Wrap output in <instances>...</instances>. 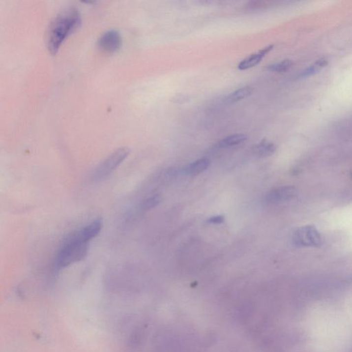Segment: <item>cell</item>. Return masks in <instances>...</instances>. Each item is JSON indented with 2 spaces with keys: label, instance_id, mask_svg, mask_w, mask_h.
Listing matches in <instances>:
<instances>
[{
  "label": "cell",
  "instance_id": "5",
  "mask_svg": "<svg viewBox=\"0 0 352 352\" xmlns=\"http://www.w3.org/2000/svg\"><path fill=\"white\" fill-rule=\"evenodd\" d=\"M122 44V38L118 31L110 30L102 34L98 41L100 50L108 54H112L118 51Z\"/></svg>",
  "mask_w": 352,
  "mask_h": 352
},
{
  "label": "cell",
  "instance_id": "9",
  "mask_svg": "<svg viewBox=\"0 0 352 352\" xmlns=\"http://www.w3.org/2000/svg\"><path fill=\"white\" fill-rule=\"evenodd\" d=\"M253 91H254V89L250 86L239 88L237 90L233 91L230 94L228 95L224 99V101L227 104H234V103H237L241 100L249 97L253 94Z\"/></svg>",
  "mask_w": 352,
  "mask_h": 352
},
{
  "label": "cell",
  "instance_id": "10",
  "mask_svg": "<svg viewBox=\"0 0 352 352\" xmlns=\"http://www.w3.org/2000/svg\"><path fill=\"white\" fill-rule=\"evenodd\" d=\"M210 160L204 158L190 163L184 168V172L189 176H196L203 173L209 167Z\"/></svg>",
  "mask_w": 352,
  "mask_h": 352
},
{
  "label": "cell",
  "instance_id": "14",
  "mask_svg": "<svg viewBox=\"0 0 352 352\" xmlns=\"http://www.w3.org/2000/svg\"><path fill=\"white\" fill-rule=\"evenodd\" d=\"M293 62L290 59H285L279 63H273L267 66V70L275 72H284L287 71L293 66Z\"/></svg>",
  "mask_w": 352,
  "mask_h": 352
},
{
  "label": "cell",
  "instance_id": "17",
  "mask_svg": "<svg viewBox=\"0 0 352 352\" xmlns=\"http://www.w3.org/2000/svg\"><path fill=\"white\" fill-rule=\"evenodd\" d=\"M351 279H352V275L351 276Z\"/></svg>",
  "mask_w": 352,
  "mask_h": 352
},
{
  "label": "cell",
  "instance_id": "7",
  "mask_svg": "<svg viewBox=\"0 0 352 352\" xmlns=\"http://www.w3.org/2000/svg\"><path fill=\"white\" fill-rule=\"evenodd\" d=\"M273 45H269L263 49L260 50L258 53L249 55L238 64V69L239 70H246L256 66L265 58V55L268 54L273 49Z\"/></svg>",
  "mask_w": 352,
  "mask_h": 352
},
{
  "label": "cell",
  "instance_id": "12",
  "mask_svg": "<svg viewBox=\"0 0 352 352\" xmlns=\"http://www.w3.org/2000/svg\"><path fill=\"white\" fill-rule=\"evenodd\" d=\"M247 139V136L244 134H235L227 136L218 143V147L222 148L229 147L237 146L244 143Z\"/></svg>",
  "mask_w": 352,
  "mask_h": 352
},
{
  "label": "cell",
  "instance_id": "4",
  "mask_svg": "<svg viewBox=\"0 0 352 352\" xmlns=\"http://www.w3.org/2000/svg\"><path fill=\"white\" fill-rule=\"evenodd\" d=\"M293 241L297 247H318L322 243L320 234L312 225L298 229L293 235Z\"/></svg>",
  "mask_w": 352,
  "mask_h": 352
},
{
  "label": "cell",
  "instance_id": "8",
  "mask_svg": "<svg viewBox=\"0 0 352 352\" xmlns=\"http://www.w3.org/2000/svg\"><path fill=\"white\" fill-rule=\"evenodd\" d=\"M102 228H103V220L101 218H98L82 228L79 230V232L83 239L89 242L91 239L98 235L102 230Z\"/></svg>",
  "mask_w": 352,
  "mask_h": 352
},
{
  "label": "cell",
  "instance_id": "13",
  "mask_svg": "<svg viewBox=\"0 0 352 352\" xmlns=\"http://www.w3.org/2000/svg\"><path fill=\"white\" fill-rule=\"evenodd\" d=\"M327 60L323 58L319 59L318 61L315 62L314 64L310 65L308 68L305 69V70L302 71L301 73L298 75V77L300 78H305V77H310V76L315 75V74L318 73L322 68L325 67L327 65Z\"/></svg>",
  "mask_w": 352,
  "mask_h": 352
},
{
  "label": "cell",
  "instance_id": "3",
  "mask_svg": "<svg viewBox=\"0 0 352 352\" xmlns=\"http://www.w3.org/2000/svg\"><path fill=\"white\" fill-rule=\"evenodd\" d=\"M129 154V150L127 148L116 150L96 167L91 175V179L96 182L104 180L121 165Z\"/></svg>",
  "mask_w": 352,
  "mask_h": 352
},
{
  "label": "cell",
  "instance_id": "11",
  "mask_svg": "<svg viewBox=\"0 0 352 352\" xmlns=\"http://www.w3.org/2000/svg\"><path fill=\"white\" fill-rule=\"evenodd\" d=\"M276 151V146L274 143L263 141L258 143L253 147V152L258 157H267L272 155Z\"/></svg>",
  "mask_w": 352,
  "mask_h": 352
},
{
  "label": "cell",
  "instance_id": "6",
  "mask_svg": "<svg viewBox=\"0 0 352 352\" xmlns=\"http://www.w3.org/2000/svg\"><path fill=\"white\" fill-rule=\"evenodd\" d=\"M296 194V189L294 186H281L267 193L264 198V201L267 205H277L292 199Z\"/></svg>",
  "mask_w": 352,
  "mask_h": 352
},
{
  "label": "cell",
  "instance_id": "2",
  "mask_svg": "<svg viewBox=\"0 0 352 352\" xmlns=\"http://www.w3.org/2000/svg\"><path fill=\"white\" fill-rule=\"evenodd\" d=\"M89 243L83 239L79 230L69 234L62 243L57 255L55 269L62 270L84 260L88 255Z\"/></svg>",
  "mask_w": 352,
  "mask_h": 352
},
{
  "label": "cell",
  "instance_id": "1",
  "mask_svg": "<svg viewBox=\"0 0 352 352\" xmlns=\"http://www.w3.org/2000/svg\"><path fill=\"white\" fill-rule=\"evenodd\" d=\"M81 22L80 13L75 8H69L55 17L48 34V49L52 55L58 53L65 39L80 27Z\"/></svg>",
  "mask_w": 352,
  "mask_h": 352
},
{
  "label": "cell",
  "instance_id": "15",
  "mask_svg": "<svg viewBox=\"0 0 352 352\" xmlns=\"http://www.w3.org/2000/svg\"><path fill=\"white\" fill-rule=\"evenodd\" d=\"M162 198L159 195H155L151 198L145 200L144 203L141 205V208L143 210H149L155 208L161 202Z\"/></svg>",
  "mask_w": 352,
  "mask_h": 352
},
{
  "label": "cell",
  "instance_id": "16",
  "mask_svg": "<svg viewBox=\"0 0 352 352\" xmlns=\"http://www.w3.org/2000/svg\"><path fill=\"white\" fill-rule=\"evenodd\" d=\"M224 222V217L222 215H217V216H213L210 217L207 222L208 224H222Z\"/></svg>",
  "mask_w": 352,
  "mask_h": 352
}]
</instances>
